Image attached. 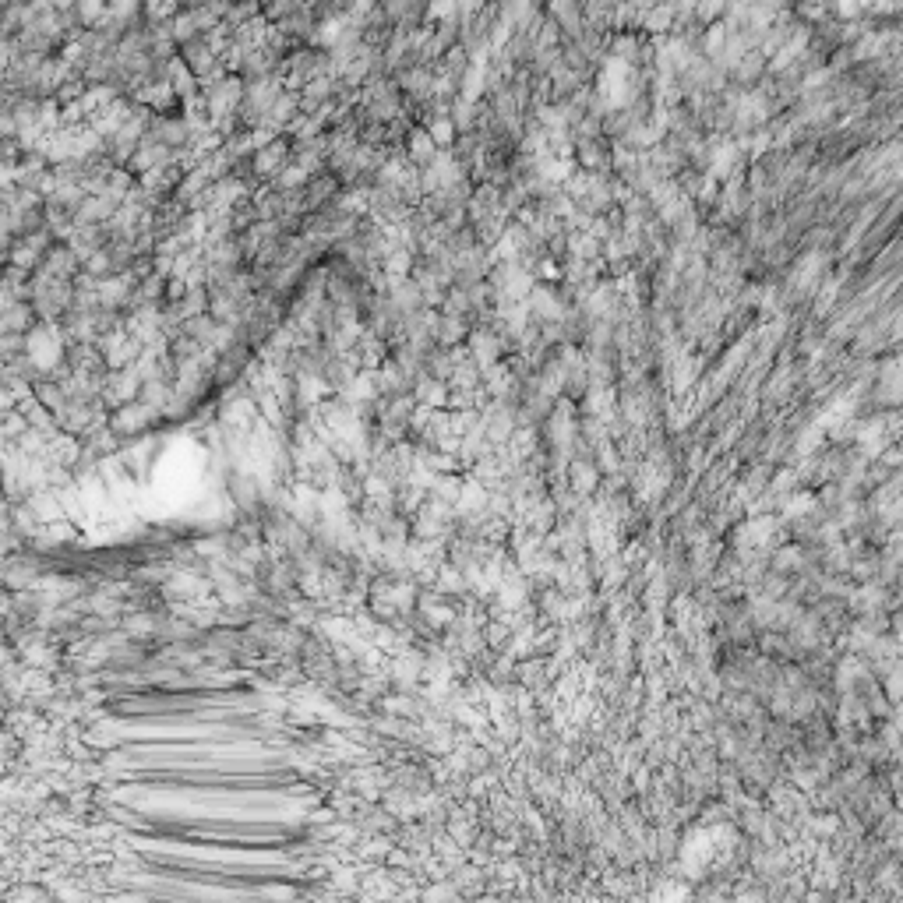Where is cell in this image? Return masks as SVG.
I'll return each mask as SVG.
<instances>
[{"label": "cell", "instance_id": "6da1fadb", "mask_svg": "<svg viewBox=\"0 0 903 903\" xmlns=\"http://www.w3.org/2000/svg\"><path fill=\"white\" fill-rule=\"evenodd\" d=\"M177 57H180V64H184V68L195 75V82L209 85V82H216V78L223 75V68H219V53L212 50L209 39H205V36H198V39H191V43H184L177 50Z\"/></svg>", "mask_w": 903, "mask_h": 903}, {"label": "cell", "instance_id": "7a4b0ae2", "mask_svg": "<svg viewBox=\"0 0 903 903\" xmlns=\"http://www.w3.org/2000/svg\"><path fill=\"white\" fill-rule=\"evenodd\" d=\"M39 279H57V283H75L82 276V262H78V254L71 251L68 244H53L50 251L43 254V262L39 269L32 272Z\"/></svg>", "mask_w": 903, "mask_h": 903}, {"label": "cell", "instance_id": "3957f363", "mask_svg": "<svg viewBox=\"0 0 903 903\" xmlns=\"http://www.w3.org/2000/svg\"><path fill=\"white\" fill-rule=\"evenodd\" d=\"M156 417H159V410H152V406H145L142 399H135V403L113 410L110 417H106V427H110L117 438H127V434H138L142 427H149Z\"/></svg>", "mask_w": 903, "mask_h": 903}, {"label": "cell", "instance_id": "277c9868", "mask_svg": "<svg viewBox=\"0 0 903 903\" xmlns=\"http://www.w3.org/2000/svg\"><path fill=\"white\" fill-rule=\"evenodd\" d=\"M39 325L32 304H11L8 311H0V336H29Z\"/></svg>", "mask_w": 903, "mask_h": 903}, {"label": "cell", "instance_id": "5b68a950", "mask_svg": "<svg viewBox=\"0 0 903 903\" xmlns=\"http://www.w3.org/2000/svg\"><path fill=\"white\" fill-rule=\"evenodd\" d=\"M427 138L434 142V149H445V145H452V138H456V124H452V117H445V113H441V117L431 124V131H427Z\"/></svg>", "mask_w": 903, "mask_h": 903}, {"label": "cell", "instance_id": "8992f818", "mask_svg": "<svg viewBox=\"0 0 903 903\" xmlns=\"http://www.w3.org/2000/svg\"><path fill=\"white\" fill-rule=\"evenodd\" d=\"M413 159H417V163L434 159V142L427 138V131H417V135H413Z\"/></svg>", "mask_w": 903, "mask_h": 903}]
</instances>
